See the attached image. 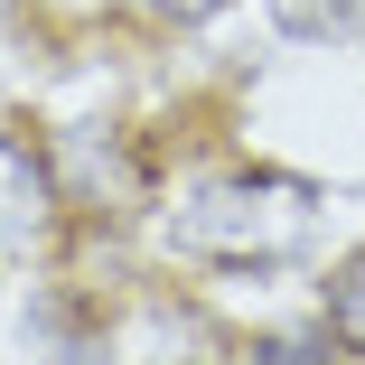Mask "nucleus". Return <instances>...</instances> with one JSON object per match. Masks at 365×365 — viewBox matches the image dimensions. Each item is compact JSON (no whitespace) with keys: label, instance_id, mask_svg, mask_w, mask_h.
I'll return each instance as SVG.
<instances>
[{"label":"nucleus","instance_id":"3","mask_svg":"<svg viewBox=\"0 0 365 365\" xmlns=\"http://www.w3.org/2000/svg\"><path fill=\"white\" fill-rule=\"evenodd\" d=\"M328 319H337V337H356V346H365V253L328 272Z\"/></svg>","mask_w":365,"mask_h":365},{"label":"nucleus","instance_id":"1","mask_svg":"<svg viewBox=\"0 0 365 365\" xmlns=\"http://www.w3.org/2000/svg\"><path fill=\"white\" fill-rule=\"evenodd\" d=\"M319 225V187L309 178H281V169H215L169 206V235L197 262H281L290 244H309Z\"/></svg>","mask_w":365,"mask_h":365},{"label":"nucleus","instance_id":"4","mask_svg":"<svg viewBox=\"0 0 365 365\" xmlns=\"http://www.w3.org/2000/svg\"><path fill=\"white\" fill-rule=\"evenodd\" d=\"M244 365H337V356H328V337L290 328V337H253V346H244Z\"/></svg>","mask_w":365,"mask_h":365},{"label":"nucleus","instance_id":"5","mask_svg":"<svg viewBox=\"0 0 365 365\" xmlns=\"http://www.w3.org/2000/svg\"><path fill=\"white\" fill-rule=\"evenodd\" d=\"M140 19H169V29H197V19H215L225 0H131Z\"/></svg>","mask_w":365,"mask_h":365},{"label":"nucleus","instance_id":"2","mask_svg":"<svg viewBox=\"0 0 365 365\" xmlns=\"http://www.w3.org/2000/svg\"><path fill=\"white\" fill-rule=\"evenodd\" d=\"M47 215H56V178H47V160L29 150V140L0 131V235H38Z\"/></svg>","mask_w":365,"mask_h":365}]
</instances>
